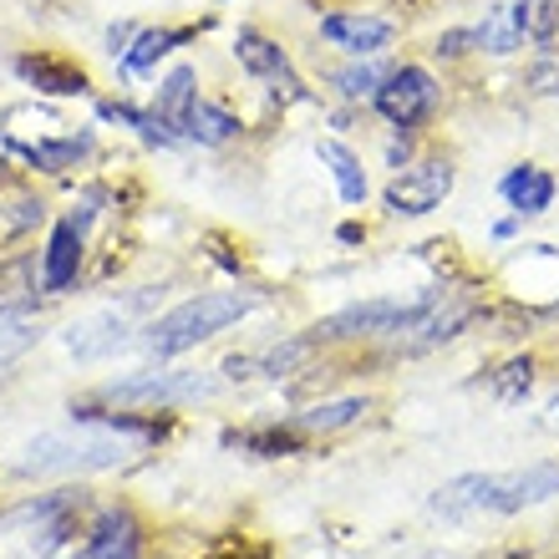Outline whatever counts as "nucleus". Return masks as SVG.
Returning a JSON list of instances; mask_svg holds the SVG:
<instances>
[{"label":"nucleus","instance_id":"f3484780","mask_svg":"<svg viewBox=\"0 0 559 559\" xmlns=\"http://www.w3.org/2000/svg\"><path fill=\"white\" fill-rule=\"evenodd\" d=\"M21 76L36 82V92H57V97L87 92V72H82L76 61H61V57H21Z\"/></svg>","mask_w":559,"mask_h":559},{"label":"nucleus","instance_id":"393cba45","mask_svg":"<svg viewBox=\"0 0 559 559\" xmlns=\"http://www.w3.org/2000/svg\"><path fill=\"white\" fill-rule=\"evenodd\" d=\"M468 51H478V46H473V26L442 31L438 46H432V57H442V61H457V57H468Z\"/></svg>","mask_w":559,"mask_h":559},{"label":"nucleus","instance_id":"f03ea898","mask_svg":"<svg viewBox=\"0 0 559 559\" xmlns=\"http://www.w3.org/2000/svg\"><path fill=\"white\" fill-rule=\"evenodd\" d=\"M559 493V463H530L514 473H463L432 493V514L468 519V514H524L534 503Z\"/></svg>","mask_w":559,"mask_h":559},{"label":"nucleus","instance_id":"39448f33","mask_svg":"<svg viewBox=\"0 0 559 559\" xmlns=\"http://www.w3.org/2000/svg\"><path fill=\"white\" fill-rule=\"evenodd\" d=\"M103 397L118 402V407H183V402L214 397V377H204V371H174V367H143L133 377L107 382Z\"/></svg>","mask_w":559,"mask_h":559},{"label":"nucleus","instance_id":"9d476101","mask_svg":"<svg viewBox=\"0 0 559 559\" xmlns=\"http://www.w3.org/2000/svg\"><path fill=\"white\" fill-rule=\"evenodd\" d=\"M82 245H87V229H82L72 214L51 224V239H46V254H41V290L46 295H61V290H72L76 285Z\"/></svg>","mask_w":559,"mask_h":559},{"label":"nucleus","instance_id":"423d86ee","mask_svg":"<svg viewBox=\"0 0 559 559\" xmlns=\"http://www.w3.org/2000/svg\"><path fill=\"white\" fill-rule=\"evenodd\" d=\"M438 103H442L438 76L427 72V67H417V61L392 67L386 82L377 87V97H371V107L382 112V122H392V133H417V128L438 112Z\"/></svg>","mask_w":559,"mask_h":559},{"label":"nucleus","instance_id":"aec40b11","mask_svg":"<svg viewBox=\"0 0 559 559\" xmlns=\"http://www.w3.org/2000/svg\"><path fill=\"white\" fill-rule=\"evenodd\" d=\"M386 61H377V57H352L346 67H336L331 72V82H336V92L346 97V103H371L377 97V87L386 82Z\"/></svg>","mask_w":559,"mask_h":559},{"label":"nucleus","instance_id":"4be33fe9","mask_svg":"<svg viewBox=\"0 0 559 559\" xmlns=\"http://www.w3.org/2000/svg\"><path fill=\"white\" fill-rule=\"evenodd\" d=\"M367 407H371L367 397L316 402L310 413H300V417H295V427H300V432H336V427H352V423H361V417H367Z\"/></svg>","mask_w":559,"mask_h":559},{"label":"nucleus","instance_id":"a878e982","mask_svg":"<svg viewBox=\"0 0 559 559\" xmlns=\"http://www.w3.org/2000/svg\"><path fill=\"white\" fill-rule=\"evenodd\" d=\"M530 371H534V361H514V367H509V377H503V386H499L503 397L514 402V397H519V392H530V382H534Z\"/></svg>","mask_w":559,"mask_h":559},{"label":"nucleus","instance_id":"1a4fd4ad","mask_svg":"<svg viewBox=\"0 0 559 559\" xmlns=\"http://www.w3.org/2000/svg\"><path fill=\"white\" fill-rule=\"evenodd\" d=\"M321 36L346 57H382L386 46L397 41V21L371 11H331L321 15Z\"/></svg>","mask_w":559,"mask_h":559},{"label":"nucleus","instance_id":"cd10ccee","mask_svg":"<svg viewBox=\"0 0 559 559\" xmlns=\"http://www.w3.org/2000/svg\"><path fill=\"white\" fill-rule=\"evenodd\" d=\"M427 559H448V555H427Z\"/></svg>","mask_w":559,"mask_h":559},{"label":"nucleus","instance_id":"7ed1b4c3","mask_svg":"<svg viewBox=\"0 0 559 559\" xmlns=\"http://www.w3.org/2000/svg\"><path fill=\"white\" fill-rule=\"evenodd\" d=\"M260 306V295L254 290H209V295H193V300H183V306H174L168 316H158V321L143 331V346L153 356H183L193 352V346H204V341H214L219 331H229L235 321H245L250 310Z\"/></svg>","mask_w":559,"mask_h":559},{"label":"nucleus","instance_id":"5701e85b","mask_svg":"<svg viewBox=\"0 0 559 559\" xmlns=\"http://www.w3.org/2000/svg\"><path fill=\"white\" fill-rule=\"evenodd\" d=\"M92 138L87 133H67V138H46V143H31L26 158L36 163V168H46V174H67V168H76V158H87Z\"/></svg>","mask_w":559,"mask_h":559},{"label":"nucleus","instance_id":"c85d7f7f","mask_svg":"<svg viewBox=\"0 0 559 559\" xmlns=\"http://www.w3.org/2000/svg\"><path fill=\"white\" fill-rule=\"evenodd\" d=\"M72 559H82V549H76V555H72Z\"/></svg>","mask_w":559,"mask_h":559},{"label":"nucleus","instance_id":"c756f323","mask_svg":"<svg viewBox=\"0 0 559 559\" xmlns=\"http://www.w3.org/2000/svg\"><path fill=\"white\" fill-rule=\"evenodd\" d=\"M219 5H224V0H219Z\"/></svg>","mask_w":559,"mask_h":559},{"label":"nucleus","instance_id":"4468645a","mask_svg":"<svg viewBox=\"0 0 559 559\" xmlns=\"http://www.w3.org/2000/svg\"><path fill=\"white\" fill-rule=\"evenodd\" d=\"M122 316L118 310H97V316H87V321H72L67 325V352L82 356V361H97V356L118 352L122 346Z\"/></svg>","mask_w":559,"mask_h":559},{"label":"nucleus","instance_id":"412c9836","mask_svg":"<svg viewBox=\"0 0 559 559\" xmlns=\"http://www.w3.org/2000/svg\"><path fill=\"white\" fill-rule=\"evenodd\" d=\"M193 97H199V87H193V67H174V72L163 76V87H158V103H153V112H158V118L178 133V122H183V112L193 107ZM178 138H183V133H178Z\"/></svg>","mask_w":559,"mask_h":559},{"label":"nucleus","instance_id":"2eb2a0df","mask_svg":"<svg viewBox=\"0 0 559 559\" xmlns=\"http://www.w3.org/2000/svg\"><path fill=\"white\" fill-rule=\"evenodd\" d=\"M178 133L199 147H224L239 138V118L224 112L219 103H209V97H193V107L183 112V122H178Z\"/></svg>","mask_w":559,"mask_h":559},{"label":"nucleus","instance_id":"6e6552de","mask_svg":"<svg viewBox=\"0 0 559 559\" xmlns=\"http://www.w3.org/2000/svg\"><path fill=\"white\" fill-rule=\"evenodd\" d=\"M453 163L448 158H427V163H407L402 174H392V183L382 189L386 214L402 219H423L432 209H442V199L453 193Z\"/></svg>","mask_w":559,"mask_h":559},{"label":"nucleus","instance_id":"ddd939ff","mask_svg":"<svg viewBox=\"0 0 559 559\" xmlns=\"http://www.w3.org/2000/svg\"><path fill=\"white\" fill-rule=\"evenodd\" d=\"M473 46L488 51V57H509L524 46V15H519V0H499L488 5L484 21L473 26Z\"/></svg>","mask_w":559,"mask_h":559},{"label":"nucleus","instance_id":"a211bd4d","mask_svg":"<svg viewBox=\"0 0 559 559\" xmlns=\"http://www.w3.org/2000/svg\"><path fill=\"white\" fill-rule=\"evenodd\" d=\"M41 336V321H36V310L31 306H0V371L21 361V356L36 346Z\"/></svg>","mask_w":559,"mask_h":559},{"label":"nucleus","instance_id":"6ab92c4d","mask_svg":"<svg viewBox=\"0 0 559 559\" xmlns=\"http://www.w3.org/2000/svg\"><path fill=\"white\" fill-rule=\"evenodd\" d=\"M193 31H174V26H147V31H138L133 36V46H128V51H122V67H128V72H153V67H158L163 57H168V51H174L178 41H189Z\"/></svg>","mask_w":559,"mask_h":559},{"label":"nucleus","instance_id":"9b49d317","mask_svg":"<svg viewBox=\"0 0 559 559\" xmlns=\"http://www.w3.org/2000/svg\"><path fill=\"white\" fill-rule=\"evenodd\" d=\"M499 193L509 199V209H514L519 219H534V214H545L555 204V174L539 168V163H519V168L503 174Z\"/></svg>","mask_w":559,"mask_h":559},{"label":"nucleus","instance_id":"f8f14e48","mask_svg":"<svg viewBox=\"0 0 559 559\" xmlns=\"http://www.w3.org/2000/svg\"><path fill=\"white\" fill-rule=\"evenodd\" d=\"M138 555H143V539H138V524L128 509H107L92 524V539L82 545V559H138Z\"/></svg>","mask_w":559,"mask_h":559},{"label":"nucleus","instance_id":"dca6fc26","mask_svg":"<svg viewBox=\"0 0 559 559\" xmlns=\"http://www.w3.org/2000/svg\"><path fill=\"white\" fill-rule=\"evenodd\" d=\"M316 158L331 168V178H336V193H341V204H367V193H371V183H367V168H361V158H356L346 143H336V138H321L316 143Z\"/></svg>","mask_w":559,"mask_h":559},{"label":"nucleus","instance_id":"bb28decb","mask_svg":"<svg viewBox=\"0 0 559 559\" xmlns=\"http://www.w3.org/2000/svg\"><path fill=\"white\" fill-rule=\"evenodd\" d=\"M519 224H524V219H519V214H514V219H499V224H493V235H499V239H509V235H519Z\"/></svg>","mask_w":559,"mask_h":559},{"label":"nucleus","instance_id":"20e7f679","mask_svg":"<svg viewBox=\"0 0 559 559\" xmlns=\"http://www.w3.org/2000/svg\"><path fill=\"white\" fill-rule=\"evenodd\" d=\"M432 290L413 295V300H402V295H377V300H356V306L336 310V316H325V321L310 325V346H325V341H377V336H407L413 321L427 310Z\"/></svg>","mask_w":559,"mask_h":559},{"label":"nucleus","instance_id":"b1692460","mask_svg":"<svg viewBox=\"0 0 559 559\" xmlns=\"http://www.w3.org/2000/svg\"><path fill=\"white\" fill-rule=\"evenodd\" d=\"M519 15H524V36H534V41H555L559 0H519Z\"/></svg>","mask_w":559,"mask_h":559},{"label":"nucleus","instance_id":"f257e3e1","mask_svg":"<svg viewBox=\"0 0 559 559\" xmlns=\"http://www.w3.org/2000/svg\"><path fill=\"white\" fill-rule=\"evenodd\" d=\"M147 432H138L133 423H118V417H107V423H92V427H67V432H41V438H31L15 457V473L21 478H82V473H103V468H118L128 457L138 453V442Z\"/></svg>","mask_w":559,"mask_h":559},{"label":"nucleus","instance_id":"0eeeda50","mask_svg":"<svg viewBox=\"0 0 559 559\" xmlns=\"http://www.w3.org/2000/svg\"><path fill=\"white\" fill-rule=\"evenodd\" d=\"M235 57L239 67L260 82V87L275 97L280 107H295V103H310V87H306V76L295 72V61L290 51L280 41H270L265 31H254V26H239L235 36Z\"/></svg>","mask_w":559,"mask_h":559}]
</instances>
